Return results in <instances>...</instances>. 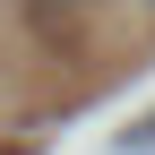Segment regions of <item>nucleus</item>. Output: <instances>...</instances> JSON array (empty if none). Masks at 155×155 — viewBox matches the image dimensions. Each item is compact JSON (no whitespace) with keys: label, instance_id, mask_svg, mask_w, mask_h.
<instances>
[{"label":"nucleus","instance_id":"nucleus-1","mask_svg":"<svg viewBox=\"0 0 155 155\" xmlns=\"http://www.w3.org/2000/svg\"><path fill=\"white\" fill-rule=\"evenodd\" d=\"M129 138H138V147H155V112H147V121H138V129H129Z\"/></svg>","mask_w":155,"mask_h":155}]
</instances>
